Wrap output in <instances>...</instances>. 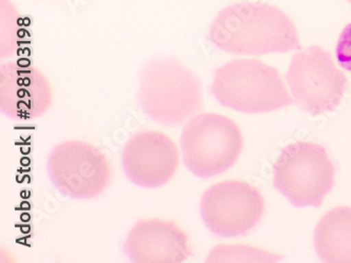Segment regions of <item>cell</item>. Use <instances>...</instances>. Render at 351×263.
<instances>
[{
  "label": "cell",
  "mask_w": 351,
  "mask_h": 263,
  "mask_svg": "<svg viewBox=\"0 0 351 263\" xmlns=\"http://www.w3.org/2000/svg\"><path fill=\"white\" fill-rule=\"evenodd\" d=\"M335 56L339 64L344 70L351 72V23L344 27L339 38Z\"/></svg>",
  "instance_id": "cell-15"
},
{
  "label": "cell",
  "mask_w": 351,
  "mask_h": 263,
  "mask_svg": "<svg viewBox=\"0 0 351 263\" xmlns=\"http://www.w3.org/2000/svg\"><path fill=\"white\" fill-rule=\"evenodd\" d=\"M134 263H182L191 255L189 236L174 221L150 218L137 221L123 245Z\"/></svg>",
  "instance_id": "cell-11"
},
{
  "label": "cell",
  "mask_w": 351,
  "mask_h": 263,
  "mask_svg": "<svg viewBox=\"0 0 351 263\" xmlns=\"http://www.w3.org/2000/svg\"><path fill=\"white\" fill-rule=\"evenodd\" d=\"M313 240L322 261L351 263V208L327 212L315 227Z\"/></svg>",
  "instance_id": "cell-12"
},
{
  "label": "cell",
  "mask_w": 351,
  "mask_h": 263,
  "mask_svg": "<svg viewBox=\"0 0 351 263\" xmlns=\"http://www.w3.org/2000/svg\"><path fill=\"white\" fill-rule=\"evenodd\" d=\"M294 102L313 115L333 111L346 91V76L327 51L311 46L294 55L286 74Z\"/></svg>",
  "instance_id": "cell-7"
},
{
  "label": "cell",
  "mask_w": 351,
  "mask_h": 263,
  "mask_svg": "<svg viewBox=\"0 0 351 263\" xmlns=\"http://www.w3.org/2000/svg\"><path fill=\"white\" fill-rule=\"evenodd\" d=\"M178 164V145L162 132H137L123 145L121 166L129 181L139 188L165 186L174 177Z\"/></svg>",
  "instance_id": "cell-9"
},
{
  "label": "cell",
  "mask_w": 351,
  "mask_h": 263,
  "mask_svg": "<svg viewBox=\"0 0 351 263\" xmlns=\"http://www.w3.org/2000/svg\"><path fill=\"white\" fill-rule=\"evenodd\" d=\"M180 149L191 174L202 179L215 177L237 162L243 149L242 132L227 116L197 114L182 129Z\"/></svg>",
  "instance_id": "cell-4"
},
{
  "label": "cell",
  "mask_w": 351,
  "mask_h": 263,
  "mask_svg": "<svg viewBox=\"0 0 351 263\" xmlns=\"http://www.w3.org/2000/svg\"><path fill=\"white\" fill-rule=\"evenodd\" d=\"M53 91L48 77L27 62L0 68V111L14 121H33L48 113Z\"/></svg>",
  "instance_id": "cell-10"
},
{
  "label": "cell",
  "mask_w": 351,
  "mask_h": 263,
  "mask_svg": "<svg viewBox=\"0 0 351 263\" xmlns=\"http://www.w3.org/2000/svg\"><path fill=\"white\" fill-rule=\"evenodd\" d=\"M137 101L151 121L165 127H176L201 109L202 82L182 62L169 57H156L141 71Z\"/></svg>",
  "instance_id": "cell-2"
},
{
  "label": "cell",
  "mask_w": 351,
  "mask_h": 263,
  "mask_svg": "<svg viewBox=\"0 0 351 263\" xmlns=\"http://www.w3.org/2000/svg\"><path fill=\"white\" fill-rule=\"evenodd\" d=\"M47 170L53 186L71 199H94L107 190L113 176L107 155L88 141L70 139L49 153Z\"/></svg>",
  "instance_id": "cell-6"
},
{
  "label": "cell",
  "mask_w": 351,
  "mask_h": 263,
  "mask_svg": "<svg viewBox=\"0 0 351 263\" xmlns=\"http://www.w3.org/2000/svg\"><path fill=\"white\" fill-rule=\"evenodd\" d=\"M211 93L223 107L247 114L270 113L293 102L274 66L247 58L219 66Z\"/></svg>",
  "instance_id": "cell-3"
},
{
  "label": "cell",
  "mask_w": 351,
  "mask_h": 263,
  "mask_svg": "<svg viewBox=\"0 0 351 263\" xmlns=\"http://www.w3.org/2000/svg\"><path fill=\"white\" fill-rule=\"evenodd\" d=\"M208 39L232 55L288 53L301 49L297 27L282 10L263 3L223 8L210 25Z\"/></svg>",
  "instance_id": "cell-1"
},
{
  "label": "cell",
  "mask_w": 351,
  "mask_h": 263,
  "mask_svg": "<svg viewBox=\"0 0 351 263\" xmlns=\"http://www.w3.org/2000/svg\"><path fill=\"white\" fill-rule=\"evenodd\" d=\"M335 166L322 145H287L274 164V186L294 207L317 208L335 186Z\"/></svg>",
  "instance_id": "cell-5"
},
{
  "label": "cell",
  "mask_w": 351,
  "mask_h": 263,
  "mask_svg": "<svg viewBox=\"0 0 351 263\" xmlns=\"http://www.w3.org/2000/svg\"><path fill=\"white\" fill-rule=\"evenodd\" d=\"M347 1H349V3H351V0H347Z\"/></svg>",
  "instance_id": "cell-16"
},
{
  "label": "cell",
  "mask_w": 351,
  "mask_h": 263,
  "mask_svg": "<svg viewBox=\"0 0 351 263\" xmlns=\"http://www.w3.org/2000/svg\"><path fill=\"white\" fill-rule=\"evenodd\" d=\"M0 56H13L19 39V13L11 0H0Z\"/></svg>",
  "instance_id": "cell-14"
},
{
  "label": "cell",
  "mask_w": 351,
  "mask_h": 263,
  "mask_svg": "<svg viewBox=\"0 0 351 263\" xmlns=\"http://www.w3.org/2000/svg\"><path fill=\"white\" fill-rule=\"evenodd\" d=\"M280 258V255L249 245H219L210 251L206 262H274Z\"/></svg>",
  "instance_id": "cell-13"
},
{
  "label": "cell",
  "mask_w": 351,
  "mask_h": 263,
  "mask_svg": "<svg viewBox=\"0 0 351 263\" xmlns=\"http://www.w3.org/2000/svg\"><path fill=\"white\" fill-rule=\"evenodd\" d=\"M264 211V197L258 188L240 180L213 184L204 192L199 204L204 225L221 238L244 236L260 223Z\"/></svg>",
  "instance_id": "cell-8"
}]
</instances>
